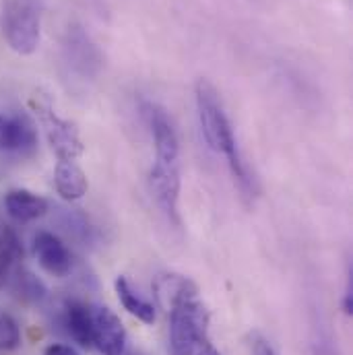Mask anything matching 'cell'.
<instances>
[{
  "instance_id": "cell-7",
  "label": "cell",
  "mask_w": 353,
  "mask_h": 355,
  "mask_svg": "<svg viewBox=\"0 0 353 355\" xmlns=\"http://www.w3.org/2000/svg\"><path fill=\"white\" fill-rule=\"evenodd\" d=\"M91 345L103 355H124L126 329L105 306H91Z\"/></svg>"
},
{
  "instance_id": "cell-13",
  "label": "cell",
  "mask_w": 353,
  "mask_h": 355,
  "mask_svg": "<svg viewBox=\"0 0 353 355\" xmlns=\"http://www.w3.org/2000/svg\"><path fill=\"white\" fill-rule=\"evenodd\" d=\"M114 287H116L120 304L124 306V310H128V314H132L135 318H139L145 324H153L155 322V308H153V304H149L143 295H139L124 275L116 277Z\"/></svg>"
},
{
  "instance_id": "cell-23",
  "label": "cell",
  "mask_w": 353,
  "mask_h": 355,
  "mask_svg": "<svg viewBox=\"0 0 353 355\" xmlns=\"http://www.w3.org/2000/svg\"><path fill=\"white\" fill-rule=\"evenodd\" d=\"M194 355H221V354H219L211 343H205V345H203V347H200V349H198Z\"/></svg>"
},
{
  "instance_id": "cell-5",
  "label": "cell",
  "mask_w": 353,
  "mask_h": 355,
  "mask_svg": "<svg viewBox=\"0 0 353 355\" xmlns=\"http://www.w3.org/2000/svg\"><path fill=\"white\" fill-rule=\"evenodd\" d=\"M33 110L40 118V124L48 137V143L52 151L58 155V159H77L83 153V141L79 137L77 126L71 120L60 118L50 105L42 101H33Z\"/></svg>"
},
{
  "instance_id": "cell-24",
  "label": "cell",
  "mask_w": 353,
  "mask_h": 355,
  "mask_svg": "<svg viewBox=\"0 0 353 355\" xmlns=\"http://www.w3.org/2000/svg\"><path fill=\"white\" fill-rule=\"evenodd\" d=\"M137 355H139V354H137Z\"/></svg>"
},
{
  "instance_id": "cell-12",
  "label": "cell",
  "mask_w": 353,
  "mask_h": 355,
  "mask_svg": "<svg viewBox=\"0 0 353 355\" xmlns=\"http://www.w3.org/2000/svg\"><path fill=\"white\" fill-rule=\"evenodd\" d=\"M54 184H56V192L71 202L83 198L89 188L85 172L73 159H58V166L54 170Z\"/></svg>"
},
{
  "instance_id": "cell-20",
  "label": "cell",
  "mask_w": 353,
  "mask_h": 355,
  "mask_svg": "<svg viewBox=\"0 0 353 355\" xmlns=\"http://www.w3.org/2000/svg\"><path fill=\"white\" fill-rule=\"evenodd\" d=\"M252 355H275V352H273L268 341L261 339V337H255V341H252Z\"/></svg>"
},
{
  "instance_id": "cell-3",
  "label": "cell",
  "mask_w": 353,
  "mask_h": 355,
  "mask_svg": "<svg viewBox=\"0 0 353 355\" xmlns=\"http://www.w3.org/2000/svg\"><path fill=\"white\" fill-rule=\"evenodd\" d=\"M209 312L198 295L180 300L170 308V352L172 355H194L207 341Z\"/></svg>"
},
{
  "instance_id": "cell-6",
  "label": "cell",
  "mask_w": 353,
  "mask_h": 355,
  "mask_svg": "<svg viewBox=\"0 0 353 355\" xmlns=\"http://www.w3.org/2000/svg\"><path fill=\"white\" fill-rule=\"evenodd\" d=\"M141 112L149 124V130L153 135L155 143V162H166V164H178L180 159V139H178L176 126L168 114L166 107H162L155 101H143Z\"/></svg>"
},
{
  "instance_id": "cell-15",
  "label": "cell",
  "mask_w": 353,
  "mask_h": 355,
  "mask_svg": "<svg viewBox=\"0 0 353 355\" xmlns=\"http://www.w3.org/2000/svg\"><path fill=\"white\" fill-rule=\"evenodd\" d=\"M64 327L69 335L81 347H93L91 345V306H85L83 302H67Z\"/></svg>"
},
{
  "instance_id": "cell-22",
  "label": "cell",
  "mask_w": 353,
  "mask_h": 355,
  "mask_svg": "<svg viewBox=\"0 0 353 355\" xmlns=\"http://www.w3.org/2000/svg\"><path fill=\"white\" fill-rule=\"evenodd\" d=\"M343 312H345L347 316H352V314H353V289H352V281H350V287H347V291H345V297H343Z\"/></svg>"
},
{
  "instance_id": "cell-4",
  "label": "cell",
  "mask_w": 353,
  "mask_h": 355,
  "mask_svg": "<svg viewBox=\"0 0 353 355\" xmlns=\"http://www.w3.org/2000/svg\"><path fill=\"white\" fill-rule=\"evenodd\" d=\"M62 58L81 81H93L103 69V54L81 25H71L62 42Z\"/></svg>"
},
{
  "instance_id": "cell-1",
  "label": "cell",
  "mask_w": 353,
  "mask_h": 355,
  "mask_svg": "<svg viewBox=\"0 0 353 355\" xmlns=\"http://www.w3.org/2000/svg\"><path fill=\"white\" fill-rule=\"evenodd\" d=\"M194 97H196V112H198V124L200 132L207 141V145L215 151L225 155L230 170L238 180L240 188L250 192L252 190V178L248 176V168L240 155L232 122L223 110L221 97L215 85L207 79H198L194 85Z\"/></svg>"
},
{
  "instance_id": "cell-8",
  "label": "cell",
  "mask_w": 353,
  "mask_h": 355,
  "mask_svg": "<svg viewBox=\"0 0 353 355\" xmlns=\"http://www.w3.org/2000/svg\"><path fill=\"white\" fill-rule=\"evenodd\" d=\"M149 188L151 194L162 209V213L168 217L170 223L180 225V213H178V198H180V166L155 162V166L149 172Z\"/></svg>"
},
{
  "instance_id": "cell-10",
  "label": "cell",
  "mask_w": 353,
  "mask_h": 355,
  "mask_svg": "<svg viewBox=\"0 0 353 355\" xmlns=\"http://www.w3.org/2000/svg\"><path fill=\"white\" fill-rule=\"evenodd\" d=\"M33 254L37 259L40 266L54 275V277H67L73 268V259L64 242L50 234V232H40L33 240Z\"/></svg>"
},
{
  "instance_id": "cell-14",
  "label": "cell",
  "mask_w": 353,
  "mask_h": 355,
  "mask_svg": "<svg viewBox=\"0 0 353 355\" xmlns=\"http://www.w3.org/2000/svg\"><path fill=\"white\" fill-rule=\"evenodd\" d=\"M153 289H155V295L162 302V306H166L168 310L180 300L198 293L196 285L182 275H160L153 283Z\"/></svg>"
},
{
  "instance_id": "cell-9",
  "label": "cell",
  "mask_w": 353,
  "mask_h": 355,
  "mask_svg": "<svg viewBox=\"0 0 353 355\" xmlns=\"http://www.w3.org/2000/svg\"><path fill=\"white\" fill-rule=\"evenodd\" d=\"M37 149V132L25 116L0 114V155L27 157Z\"/></svg>"
},
{
  "instance_id": "cell-11",
  "label": "cell",
  "mask_w": 353,
  "mask_h": 355,
  "mask_svg": "<svg viewBox=\"0 0 353 355\" xmlns=\"http://www.w3.org/2000/svg\"><path fill=\"white\" fill-rule=\"evenodd\" d=\"M4 209L6 213L19 221V223H29V221H35L40 217L46 215V211L50 209V202L31 192V190H25V188H17V190H8L6 196H4Z\"/></svg>"
},
{
  "instance_id": "cell-21",
  "label": "cell",
  "mask_w": 353,
  "mask_h": 355,
  "mask_svg": "<svg viewBox=\"0 0 353 355\" xmlns=\"http://www.w3.org/2000/svg\"><path fill=\"white\" fill-rule=\"evenodd\" d=\"M44 355H79L71 345H62V343H54L50 347H46Z\"/></svg>"
},
{
  "instance_id": "cell-17",
  "label": "cell",
  "mask_w": 353,
  "mask_h": 355,
  "mask_svg": "<svg viewBox=\"0 0 353 355\" xmlns=\"http://www.w3.org/2000/svg\"><path fill=\"white\" fill-rule=\"evenodd\" d=\"M15 291L17 295L23 300V302H42L46 297V285L35 277L31 275L29 270H19L17 277H15Z\"/></svg>"
},
{
  "instance_id": "cell-19",
  "label": "cell",
  "mask_w": 353,
  "mask_h": 355,
  "mask_svg": "<svg viewBox=\"0 0 353 355\" xmlns=\"http://www.w3.org/2000/svg\"><path fill=\"white\" fill-rule=\"evenodd\" d=\"M67 225H69V232H73L77 238L91 242V238H93V227L89 225L85 215H81V213H69V215H67Z\"/></svg>"
},
{
  "instance_id": "cell-2",
  "label": "cell",
  "mask_w": 353,
  "mask_h": 355,
  "mask_svg": "<svg viewBox=\"0 0 353 355\" xmlns=\"http://www.w3.org/2000/svg\"><path fill=\"white\" fill-rule=\"evenodd\" d=\"M0 31L12 52L33 54L42 40V17L35 0H0Z\"/></svg>"
},
{
  "instance_id": "cell-16",
  "label": "cell",
  "mask_w": 353,
  "mask_h": 355,
  "mask_svg": "<svg viewBox=\"0 0 353 355\" xmlns=\"http://www.w3.org/2000/svg\"><path fill=\"white\" fill-rule=\"evenodd\" d=\"M21 259H23V248L17 234L8 227L0 230V289L6 285L15 263Z\"/></svg>"
},
{
  "instance_id": "cell-18",
  "label": "cell",
  "mask_w": 353,
  "mask_h": 355,
  "mask_svg": "<svg viewBox=\"0 0 353 355\" xmlns=\"http://www.w3.org/2000/svg\"><path fill=\"white\" fill-rule=\"evenodd\" d=\"M21 345L19 324L4 312H0V352H12Z\"/></svg>"
}]
</instances>
